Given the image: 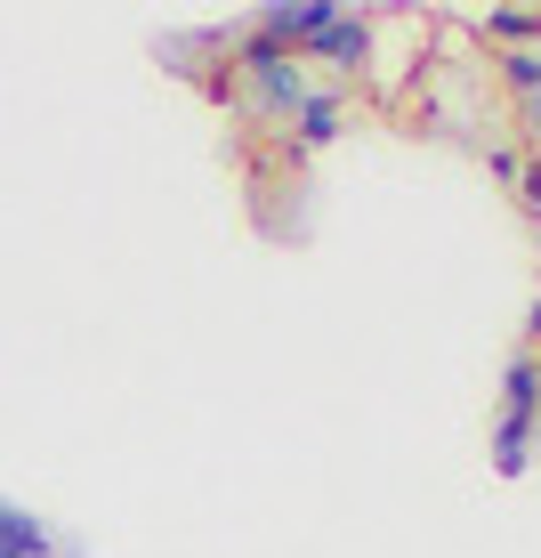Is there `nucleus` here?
Segmentation results:
<instances>
[{"instance_id": "f257e3e1", "label": "nucleus", "mask_w": 541, "mask_h": 558, "mask_svg": "<svg viewBox=\"0 0 541 558\" xmlns=\"http://www.w3.org/2000/svg\"><path fill=\"white\" fill-rule=\"evenodd\" d=\"M235 65H243L250 98H259L267 113H307V73L292 65V49H275V41L259 33V41H243V49H235Z\"/></svg>"}, {"instance_id": "f03ea898", "label": "nucleus", "mask_w": 541, "mask_h": 558, "mask_svg": "<svg viewBox=\"0 0 541 558\" xmlns=\"http://www.w3.org/2000/svg\"><path fill=\"white\" fill-rule=\"evenodd\" d=\"M533 413H541V364H533V356H517L509 373H501V421L533 429Z\"/></svg>"}, {"instance_id": "7ed1b4c3", "label": "nucleus", "mask_w": 541, "mask_h": 558, "mask_svg": "<svg viewBox=\"0 0 541 558\" xmlns=\"http://www.w3.org/2000/svg\"><path fill=\"white\" fill-rule=\"evenodd\" d=\"M0 550H9V558H49V550H65V543H57L41 518H25V510L0 502Z\"/></svg>"}, {"instance_id": "20e7f679", "label": "nucleus", "mask_w": 541, "mask_h": 558, "mask_svg": "<svg viewBox=\"0 0 541 558\" xmlns=\"http://www.w3.org/2000/svg\"><path fill=\"white\" fill-rule=\"evenodd\" d=\"M316 57H332V65H356V57H364V16H332V33H323V41H316Z\"/></svg>"}, {"instance_id": "39448f33", "label": "nucleus", "mask_w": 541, "mask_h": 558, "mask_svg": "<svg viewBox=\"0 0 541 558\" xmlns=\"http://www.w3.org/2000/svg\"><path fill=\"white\" fill-rule=\"evenodd\" d=\"M340 138V106L332 98H307V113H299V146H332Z\"/></svg>"}, {"instance_id": "423d86ee", "label": "nucleus", "mask_w": 541, "mask_h": 558, "mask_svg": "<svg viewBox=\"0 0 541 558\" xmlns=\"http://www.w3.org/2000/svg\"><path fill=\"white\" fill-rule=\"evenodd\" d=\"M501 73H509V89L541 98V49H509V57H501Z\"/></svg>"}, {"instance_id": "0eeeda50", "label": "nucleus", "mask_w": 541, "mask_h": 558, "mask_svg": "<svg viewBox=\"0 0 541 558\" xmlns=\"http://www.w3.org/2000/svg\"><path fill=\"white\" fill-rule=\"evenodd\" d=\"M533 25H541L533 9H493V16H485V33H501V41H526Z\"/></svg>"}, {"instance_id": "6e6552de", "label": "nucleus", "mask_w": 541, "mask_h": 558, "mask_svg": "<svg viewBox=\"0 0 541 558\" xmlns=\"http://www.w3.org/2000/svg\"><path fill=\"white\" fill-rule=\"evenodd\" d=\"M526 130H533V138H541V98H526Z\"/></svg>"}, {"instance_id": "1a4fd4ad", "label": "nucleus", "mask_w": 541, "mask_h": 558, "mask_svg": "<svg viewBox=\"0 0 541 558\" xmlns=\"http://www.w3.org/2000/svg\"><path fill=\"white\" fill-rule=\"evenodd\" d=\"M526 203H541V170H526Z\"/></svg>"}, {"instance_id": "9d476101", "label": "nucleus", "mask_w": 541, "mask_h": 558, "mask_svg": "<svg viewBox=\"0 0 541 558\" xmlns=\"http://www.w3.org/2000/svg\"><path fill=\"white\" fill-rule=\"evenodd\" d=\"M526 332H533V340H541V300H533V316H526Z\"/></svg>"}]
</instances>
